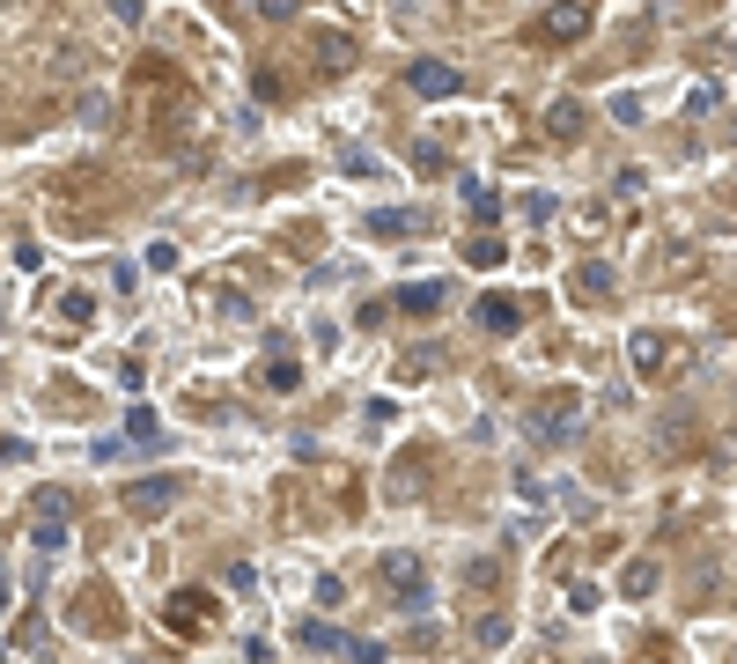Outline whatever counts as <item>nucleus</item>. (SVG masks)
Instances as JSON below:
<instances>
[{
	"label": "nucleus",
	"instance_id": "nucleus-9",
	"mask_svg": "<svg viewBox=\"0 0 737 664\" xmlns=\"http://www.w3.org/2000/svg\"><path fill=\"white\" fill-rule=\"evenodd\" d=\"M442 303H458L450 281H406V289H398V311H414V318H436Z\"/></svg>",
	"mask_w": 737,
	"mask_h": 664
},
{
	"label": "nucleus",
	"instance_id": "nucleus-6",
	"mask_svg": "<svg viewBox=\"0 0 737 664\" xmlns=\"http://www.w3.org/2000/svg\"><path fill=\"white\" fill-rule=\"evenodd\" d=\"M539 37H553V45H575V37H590V8H583V0H546Z\"/></svg>",
	"mask_w": 737,
	"mask_h": 664
},
{
	"label": "nucleus",
	"instance_id": "nucleus-11",
	"mask_svg": "<svg viewBox=\"0 0 737 664\" xmlns=\"http://www.w3.org/2000/svg\"><path fill=\"white\" fill-rule=\"evenodd\" d=\"M266 384L273 392H302V362L288 355V340H266Z\"/></svg>",
	"mask_w": 737,
	"mask_h": 664
},
{
	"label": "nucleus",
	"instance_id": "nucleus-5",
	"mask_svg": "<svg viewBox=\"0 0 737 664\" xmlns=\"http://www.w3.org/2000/svg\"><path fill=\"white\" fill-rule=\"evenodd\" d=\"M406 89L428 97V104H442V97H458V89H465V74L450 67V59H414V67H406Z\"/></svg>",
	"mask_w": 737,
	"mask_h": 664
},
{
	"label": "nucleus",
	"instance_id": "nucleus-25",
	"mask_svg": "<svg viewBox=\"0 0 737 664\" xmlns=\"http://www.w3.org/2000/svg\"><path fill=\"white\" fill-rule=\"evenodd\" d=\"M251 15H266V23H288V15H302V0H244Z\"/></svg>",
	"mask_w": 737,
	"mask_h": 664
},
{
	"label": "nucleus",
	"instance_id": "nucleus-3",
	"mask_svg": "<svg viewBox=\"0 0 737 664\" xmlns=\"http://www.w3.org/2000/svg\"><path fill=\"white\" fill-rule=\"evenodd\" d=\"M531 436L553 443V450H575L583 443V392H553L531 406Z\"/></svg>",
	"mask_w": 737,
	"mask_h": 664
},
{
	"label": "nucleus",
	"instance_id": "nucleus-27",
	"mask_svg": "<svg viewBox=\"0 0 737 664\" xmlns=\"http://www.w3.org/2000/svg\"><path fill=\"white\" fill-rule=\"evenodd\" d=\"M362 421H369V436H384V428L398 421V406H392V399H369V406H362Z\"/></svg>",
	"mask_w": 737,
	"mask_h": 664
},
{
	"label": "nucleus",
	"instance_id": "nucleus-21",
	"mask_svg": "<svg viewBox=\"0 0 737 664\" xmlns=\"http://www.w3.org/2000/svg\"><path fill=\"white\" fill-rule=\"evenodd\" d=\"M199 620H207V606H199V590H177V606H170V628H177V635H199Z\"/></svg>",
	"mask_w": 737,
	"mask_h": 664
},
{
	"label": "nucleus",
	"instance_id": "nucleus-17",
	"mask_svg": "<svg viewBox=\"0 0 737 664\" xmlns=\"http://www.w3.org/2000/svg\"><path fill=\"white\" fill-rule=\"evenodd\" d=\"M414 229H420L414 207H376V215H369V237H414Z\"/></svg>",
	"mask_w": 737,
	"mask_h": 664
},
{
	"label": "nucleus",
	"instance_id": "nucleus-30",
	"mask_svg": "<svg viewBox=\"0 0 737 664\" xmlns=\"http://www.w3.org/2000/svg\"><path fill=\"white\" fill-rule=\"evenodd\" d=\"M613 119H619V126L641 119V97H635V89H619V97H613Z\"/></svg>",
	"mask_w": 737,
	"mask_h": 664
},
{
	"label": "nucleus",
	"instance_id": "nucleus-8",
	"mask_svg": "<svg viewBox=\"0 0 737 664\" xmlns=\"http://www.w3.org/2000/svg\"><path fill=\"white\" fill-rule=\"evenodd\" d=\"M472 318H480V333H502V340H509L516 325H524V303H516V295H502V289H487L480 303H472Z\"/></svg>",
	"mask_w": 737,
	"mask_h": 664
},
{
	"label": "nucleus",
	"instance_id": "nucleus-33",
	"mask_svg": "<svg viewBox=\"0 0 737 664\" xmlns=\"http://www.w3.org/2000/svg\"><path fill=\"white\" fill-rule=\"evenodd\" d=\"M111 15H119V23H141L147 8H141V0H111Z\"/></svg>",
	"mask_w": 737,
	"mask_h": 664
},
{
	"label": "nucleus",
	"instance_id": "nucleus-1",
	"mask_svg": "<svg viewBox=\"0 0 737 664\" xmlns=\"http://www.w3.org/2000/svg\"><path fill=\"white\" fill-rule=\"evenodd\" d=\"M376 584L392 590V606H398V613H428V606H436L428 562H420V554H406V546H392V554L376 562Z\"/></svg>",
	"mask_w": 737,
	"mask_h": 664
},
{
	"label": "nucleus",
	"instance_id": "nucleus-12",
	"mask_svg": "<svg viewBox=\"0 0 737 664\" xmlns=\"http://www.w3.org/2000/svg\"><path fill=\"white\" fill-rule=\"evenodd\" d=\"M613 289H619L613 259H583V266H575V295H590V303H605Z\"/></svg>",
	"mask_w": 737,
	"mask_h": 664
},
{
	"label": "nucleus",
	"instance_id": "nucleus-16",
	"mask_svg": "<svg viewBox=\"0 0 737 664\" xmlns=\"http://www.w3.org/2000/svg\"><path fill=\"white\" fill-rule=\"evenodd\" d=\"M502 259H509V244H502V237H494V229H480V237H465V266L494 273V266H502Z\"/></svg>",
	"mask_w": 737,
	"mask_h": 664
},
{
	"label": "nucleus",
	"instance_id": "nucleus-14",
	"mask_svg": "<svg viewBox=\"0 0 737 664\" xmlns=\"http://www.w3.org/2000/svg\"><path fill=\"white\" fill-rule=\"evenodd\" d=\"M125 443H133V450H163V421H155V406H133V414H125Z\"/></svg>",
	"mask_w": 737,
	"mask_h": 664
},
{
	"label": "nucleus",
	"instance_id": "nucleus-28",
	"mask_svg": "<svg viewBox=\"0 0 737 664\" xmlns=\"http://www.w3.org/2000/svg\"><path fill=\"white\" fill-rule=\"evenodd\" d=\"M81 126H111V97H103V89L81 97Z\"/></svg>",
	"mask_w": 737,
	"mask_h": 664
},
{
	"label": "nucleus",
	"instance_id": "nucleus-23",
	"mask_svg": "<svg viewBox=\"0 0 737 664\" xmlns=\"http://www.w3.org/2000/svg\"><path fill=\"white\" fill-rule=\"evenodd\" d=\"M89 318H97V303H89L81 289H67V295H59V325H89Z\"/></svg>",
	"mask_w": 737,
	"mask_h": 664
},
{
	"label": "nucleus",
	"instance_id": "nucleus-22",
	"mask_svg": "<svg viewBox=\"0 0 737 664\" xmlns=\"http://www.w3.org/2000/svg\"><path fill=\"white\" fill-rule=\"evenodd\" d=\"M215 318L244 325V318H251V295H244V289H215Z\"/></svg>",
	"mask_w": 737,
	"mask_h": 664
},
{
	"label": "nucleus",
	"instance_id": "nucleus-24",
	"mask_svg": "<svg viewBox=\"0 0 737 664\" xmlns=\"http://www.w3.org/2000/svg\"><path fill=\"white\" fill-rule=\"evenodd\" d=\"M715 104H723V89H715V81H693V89H686V111H693V119H708Z\"/></svg>",
	"mask_w": 737,
	"mask_h": 664
},
{
	"label": "nucleus",
	"instance_id": "nucleus-18",
	"mask_svg": "<svg viewBox=\"0 0 737 664\" xmlns=\"http://www.w3.org/2000/svg\"><path fill=\"white\" fill-rule=\"evenodd\" d=\"M657 576H663V568L649 562V554H635V562L619 568V590H627V598H649V590H657Z\"/></svg>",
	"mask_w": 737,
	"mask_h": 664
},
{
	"label": "nucleus",
	"instance_id": "nucleus-2",
	"mask_svg": "<svg viewBox=\"0 0 737 664\" xmlns=\"http://www.w3.org/2000/svg\"><path fill=\"white\" fill-rule=\"evenodd\" d=\"M67 540H74V494L37 488L30 494V546H37V554H67Z\"/></svg>",
	"mask_w": 737,
	"mask_h": 664
},
{
	"label": "nucleus",
	"instance_id": "nucleus-26",
	"mask_svg": "<svg viewBox=\"0 0 737 664\" xmlns=\"http://www.w3.org/2000/svg\"><path fill=\"white\" fill-rule=\"evenodd\" d=\"M605 606V590L597 584H568V613H597Z\"/></svg>",
	"mask_w": 737,
	"mask_h": 664
},
{
	"label": "nucleus",
	"instance_id": "nucleus-4",
	"mask_svg": "<svg viewBox=\"0 0 737 664\" xmlns=\"http://www.w3.org/2000/svg\"><path fill=\"white\" fill-rule=\"evenodd\" d=\"M177 494H185V480H170V472H147V480H125V510L155 524V516L177 510Z\"/></svg>",
	"mask_w": 737,
	"mask_h": 664
},
{
	"label": "nucleus",
	"instance_id": "nucleus-32",
	"mask_svg": "<svg viewBox=\"0 0 737 664\" xmlns=\"http://www.w3.org/2000/svg\"><path fill=\"white\" fill-rule=\"evenodd\" d=\"M524 221H553V193H531V199H524Z\"/></svg>",
	"mask_w": 737,
	"mask_h": 664
},
{
	"label": "nucleus",
	"instance_id": "nucleus-13",
	"mask_svg": "<svg viewBox=\"0 0 737 664\" xmlns=\"http://www.w3.org/2000/svg\"><path fill=\"white\" fill-rule=\"evenodd\" d=\"M575 133H583V104L553 97V104H546V141H575Z\"/></svg>",
	"mask_w": 737,
	"mask_h": 664
},
{
	"label": "nucleus",
	"instance_id": "nucleus-7",
	"mask_svg": "<svg viewBox=\"0 0 737 664\" xmlns=\"http://www.w3.org/2000/svg\"><path fill=\"white\" fill-rule=\"evenodd\" d=\"M354 642H362V635H346V628H332L324 613H310L302 628H295V650H318V657H354Z\"/></svg>",
	"mask_w": 737,
	"mask_h": 664
},
{
	"label": "nucleus",
	"instance_id": "nucleus-10",
	"mask_svg": "<svg viewBox=\"0 0 737 664\" xmlns=\"http://www.w3.org/2000/svg\"><path fill=\"white\" fill-rule=\"evenodd\" d=\"M663 355H671V340H663V333H649V325L627 340V362H635V377H663Z\"/></svg>",
	"mask_w": 737,
	"mask_h": 664
},
{
	"label": "nucleus",
	"instance_id": "nucleus-31",
	"mask_svg": "<svg viewBox=\"0 0 737 664\" xmlns=\"http://www.w3.org/2000/svg\"><path fill=\"white\" fill-rule=\"evenodd\" d=\"M318 598H324V613H332V606H346V584L340 576H318Z\"/></svg>",
	"mask_w": 737,
	"mask_h": 664
},
{
	"label": "nucleus",
	"instance_id": "nucleus-15",
	"mask_svg": "<svg viewBox=\"0 0 737 664\" xmlns=\"http://www.w3.org/2000/svg\"><path fill=\"white\" fill-rule=\"evenodd\" d=\"M318 67L324 74H346V67H354V37H346V30H324V37H318Z\"/></svg>",
	"mask_w": 737,
	"mask_h": 664
},
{
	"label": "nucleus",
	"instance_id": "nucleus-20",
	"mask_svg": "<svg viewBox=\"0 0 737 664\" xmlns=\"http://www.w3.org/2000/svg\"><path fill=\"white\" fill-rule=\"evenodd\" d=\"M465 215L480 221V229H494V221H502V199H494L487 185H472V177H465Z\"/></svg>",
	"mask_w": 737,
	"mask_h": 664
},
{
	"label": "nucleus",
	"instance_id": "nucleus-19",
	"mask_svg": "<svg viewBox=\"0 0 737 664\" xmlns=\"http://www.w3.org/2000/svg\"><path fill=\"white\" fill-rule=\"evenodd\" d=\"M509 635H516L509 613H480L472 620V642H480V650H509Z\"/></svg>",
	"mask_w": 737,
	"mask_h": 664
},
{
	"label": "nucleus",
	"instance_id": "nucleus-29",
	"mask_svg": "<svg viewBox=\"0 0 737 664\" xmlns=\"http://www.w3.org/2000/svg\"><path fill=\"white\" fill-rule=\"evenodd\" d=\"M15 642H23V650H45V642H52V628H45V620H37V613H30L23 628H15Z\"/></svg>",
	"mask_w": 737,
	"mask_h": 664
}]
</instances>
